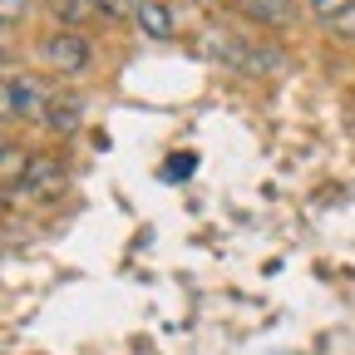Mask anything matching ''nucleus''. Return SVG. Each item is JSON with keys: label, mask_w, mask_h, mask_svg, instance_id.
Instances as JSON below:
<instances>
[{"label": "nucleus", "mask_w": 355, "mask_h": 355, "mask_svg": "<svg viewBox=\"0 0 355 355\" xmlns=\"http://www.w3.org/2000/svg\"><path fill=\"white\" fill-rule=\"evenodd\" d=\"M40 60L50 69H60V74H84L89 69V40L74 35V30H60V35H50L40 44Z\"/></svg>", "instance_id": "obj_1"}, {"label": "nucleus", "mask_w": 355, "mask_h": 355, "mask_svg": "<svg viewBox=\"0 0 355 355\" xmlns=\"http://www.w3.org/2000/svg\"><path fill=\"white\" fill-rule=\"evenodd\" d=\"M25 198H35V202H55V198H64V163H60V158H30Z\"/></svg>", "instance_id": "obj_2"}, {"label": "nucleus", "mask_w": 355, "mask_h": 355, "mask_svg": "<svg viewBox=\"0 0 355 355\" xmlns=\"http://www.w3.org/2000/svg\"><path fill=\"white\" fill-rule=\"evenodd\" d=\"M44 104H50V94H44L30 74H10L6 79V114L10 119H35V114H44Z\"/></svg>", "instance_id": "obj_3"}, {"label": "nucleus", "mask_w": 355, "mask_h": 355, "mask_svg": "<svg viewBox=\"0 0 355 355\" xmlns=\"http://www.w3.org/2000/svg\"><path fill=\"white\" fill-rule=\"evenodd\" d=\"M44 123H50L55 133H79L84 123V94H74V89H60V94H50V104H44Z\"/></svg>", "instance_id": "obj_4"}, {"label": "nucleus", "mask_w": 355, "mask_h": 355, "mask_svg": "<svg viewBox=\"0 0 355 355\" xmlns=\"http://www.w3.org/2000/svg\"><path fill=\"white\" fill-rule=\"evenodd\" d=\"M133 25H139L148 40H173V15L158 6V0H133Z\"/></svg>", "instance_id": "obj_5"}, {"label": "nucleus", "mask_w": 355, "mask_h": 355, "mask_svg": "<svg viewBox=\"0 0 355 355\" xmlns=\"http://www.w3.org/2000/svg\"><path fill=\"white\" fill-rule=\"evenodd\" d=\"M50 10H55L60 25H79L89 10H99V6H94V0H50Z\"/></svg>", "instance_id": "obj_6"}, {"label": "nucleus", "mask_w": 355, "mask_h": 355, "mask_svg": "<svg viewBox=\"0 0 355 355\" xmlns=\"http://www.w3.org/2000/svg\"><path fill=\"white\" fill-rule=\"evenodd\" d=\"M193 163H198L193 153H173V158L163 163V178H168V183H178V178H183V173H193Z\"/></svg>", "instance_id": "obj_7"}, {"label": "nucleus", "mask_w": 355, "mask_h": 355, "mask_svg": "<svg viewBox=\"0 0 355 355\" xmlns=\"http://www.w3.org/2000/svg\"><path fill=\"white\" fill-rule=\"evenodd\" d=\"M326 30H331V35H340V40H355V6H350V10H340V15H331V20H326Z\"/></svg>", "instance_id": "obj_8"}, {"label": "nucleus", "mask_w": 355, "mask_h": 355, "mask_svg": "<svg viewBox=\"0 0 355 355\" xmlns=\"http://www.w3.org/2000/svg\"><path fill=\"white\" fill-rule=\"evenodd\" d=\"M311 6H316V15L321 20H331V15H340V10H350L355 0H311Z\"/></svg>", "instance_id": "obj_9"}, {"label": "nucleus", "mask_w": 355, "mask_h": 355, "mask_svg": "<svg viewBox=\"0 0 355 355\" xmlns=\"http://www.w3.org/2000/svg\"><path fill=\"white\" fill-rule=\"evenodd\" d=\"M25 6H30V0H0V15H6V25L25 20Z\"/></svg>", "instance_id": "obj_10"}]
</instances>
